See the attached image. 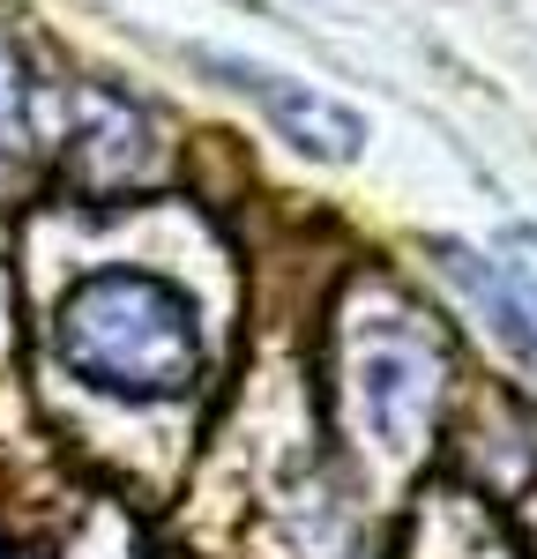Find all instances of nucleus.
Returning <instances> with one entry per match:
<instances>
[{
    "label": "nucleus",
    "instance_id": "4",
    "mask_svg": "<svg viewBox=\"0 0 537 559\" xmlns=\"http://www.w3.org/2000/svg\"><path fill=\"white\" fill-rule=\"evenodd\" d=\"M224 75L247 90V97H262L268 112L284 120V134L313 142L321 157H351V150H358V120L344 112V105H329V97H313V90L284 83V75H268V68H224Z\"/></svg>",
    "mask_w": 537,
    "mask_h": 559
},
{
    "label": "nucleus",
    "instance_id": "1",
    "mask_svg": "<svg viewBox=\"0 0 537 559\" xmlns=\"http://www.w3.org/2000/svg\"><path fill=\"white\" fill-rule=\"evenodd\" d=\"M52 350L75 381L128 403H172L202 381V321L187 292L150 269L83 276L52 313Z\"/></svg>",
    "mask_w": 537,
    "mask_h": 559
},
{
    "label": "nucleus",
    "instance_id": "3",
    "mask_svg": "<svg viewBox=\"0 0 537 559\" xmlns=\"http://www.w3.org/2000/svg\"><path fill=\"white\" fill-rule=\"evenodd\" d=\"M157 128L150 112L112 97V90H75V128H68V173L83 179L90 194H120L157 179Z\"/></svg>",
    "mask_w": 537,
    "mask_h": 559
},
{
    "label": "nucleus",
    "instance_id": "6",
    "mask_svg": "<svg viewBox=\"0 0 537 559\" xmlns=\"http://www.w3.org/2000/svg\"><path fill=\"white\" fill-rule=\"evenodd\" d=\"M500 306L537 329V231H515L500 247Z\"/></svg>",
    "mask_w": 537,
    "mask_h": 559
},
{
    "label": "nucleus",
    "instance_id": "2",
    "mask_svg": "<svg viewBox=\"0 0 537 559\" xmlns=\"http://www.w3.org/2000/svg\"><path fill=\"white\" fill-rule=\"evenodd\" d=\"M351 350H358L351 395L366 411V426L389 448H410L418 426L433 418V395H441V344L410 313H373L366 329H351Z\"/></svg>",
    "mask_w": 537,
    "mask_h": 559
},
{
    "label": "nucleus",
    "instance_id": "5",
    "mask_svg": "<svg viewBox=\"0 0 537 559\" xmlns=\"http://www.w3.org/2000/svg\"><path fill=\"white\" fill-rule=\"evenodd\" d=\"M38 120H45V90L23 60V45L0 31V157H23L38 142Z\"/></svg>",
    "mask_w": 537,
    "mask_h": 559
}]
</instances>
